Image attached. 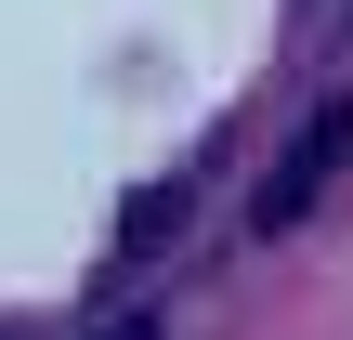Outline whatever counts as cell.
Here are the masks:
<instances>
[{"instance_id":"6da1fadb","label":"cell","mask_w":353,"mask_h":340,"mask_svg":"<svg viewBox=\"0 0 353 340\" xmlns=\"http://www.w3.org/2000/svg\"><path fill=\"white\" fill-rule=\"evenodd\" d=\"M341 157H353V105H314V131L288 144V170L262 183V210H249V223H262V236H288V223L327 197V170H341Z\"/></svg>"},{"instance_id":"7a4b0ae2","label":"cell","mask_w":353,"mask_h":340,"mask_svg":"<svg viewBox=\"0 0 353 340\" xmlns=\"http://www.w3.org/2000/svg\"><path fill=\"white\" fill-rule=\"evenodd\" d=\"M170 223H183V183H144V197H131V210H118V249H157V236H170Z\"/></svg>"},{"instance_id":"3957f363","label":"cell","mask_w":353,"mask_h":340,"mask_svg":"<svg viewBox=\"0 0 353 340\" xmlns=\"http://www.w3.org/2000/svg\"><path fill=\"white\" fill-rule=\"evenodd\" d=\"M105 340H157V328H144V314H118V328H105Z\"/></svg>"}]
</instances>
